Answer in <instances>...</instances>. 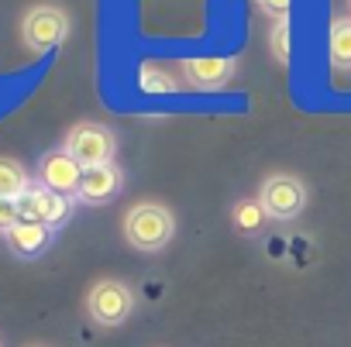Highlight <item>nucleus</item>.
Listing matches in <instances>:
<instances>
[{
	"label": "nucleus",
	"instance_id": "f257e3e1",
	"mask_svg": "<svg viewBox=\"0 0 351 347\" xmlns=\"http://www.w3.org/2000/svg\"><path fill=\"white\" fill-rule=\"evenodd\" d=\"M176 237V214L165 203L145 200L124 214V241L138 251H162Z\"/></svg>",
	"mask_w": 351,
	"mask_h": 347
},
{
	"label": "nucleus",
	"instance_id": "f03ea898",
	"mask_svg": "<svg viewBox=\"0 0 351 347\" xmlns=\"http://www.w3.org/2000/svg\"><path fill=\"white\" fill-rule=\"evenodd\" d=\"M258 203L265 207L269 220H296L306 207V186L293 172H272L258 190Z\"/></svg>",
	"mask_w": 351,
	"mask_h": 347
},
{
	"label": "nucleus",
	"instance_id": "7ed1b4c3",
	"mask_svg": "<svg viewBox=\"0 0 351 347\" xmlns=\"http://www.w3.org/2000/svg\"><path fill=\"white\" fill-rule=\"evenodd\" d=\"M86 313L100 326H121L134 313V292L121 279H100L86 292Z\"/></svg>",
	"mask_w": 351,
	"mask_h": 347
},
{
	"label": "nucleus",
	"instance_id": "20e7f679",
	"mask_svg": "<svg viewBox=\"0 0 351 347\" xmlns=\"http://www.w3.org/2000/svg\"><path fill=\"white\" fill-rule=\"evenodd\" d=\"M62 148H66L83 168H93V165H110V162H114L117 141H114V131H110V127L93 124V120H80L76 127H69Z\"/></svg>",
	"mask_w": 351,
	"mask_h": 347
},
{
	"label": "nucleus",
	"instance_id": "39448f33",
	"mask_svg": "<svg viewBox=\"0 0 351 347\" xmlns=\"http://www.w3.org/2000/svg\"><path fill=\"white\" fill-rule=\"evenodd\" d=\"M21 35H25V45L32 52H52L66 42L69 35V18L62 8H52V4H42V8H32L21 21Z\"/></svg>",
	"mask_w": 351,
	"mask_h": 347
},
{
	"label": "nucleus",
	"instance_id": "423d86ee",
	"mask_svg": "<svg viewBox=\"0 0 351 347\" xmlns=\"http://www.w3.org/2000/svg\"><path fill=\"white\" fill-rule=\"evenodd\" d=\"M80 183H83V165L66 148H56V151L42 155V162H38V186H45L52 193H62V196H76Z\"/></svg>",
	"mask_w": 351,
	"mask_h": 347
},
{
	"label": "nucleus",
	"instance_id": "0eeeda50",
	"mask_svg": "<svg viewBox=\"0 0 351 347\" xmlns=\"http://www.w3.org/2000/svg\"><path fill=\"white\" fill-rule=\"evenodd\" d=\"M21 207V220H38L45 227H62L73 214V200L62 196V193H52L45 186H28V193L18 200Z\"/></svg>",
	"mask_w": 351,
	"mask_h": 347
},
{
	"label": "nucleus",
	"instance_id": "6e6552de",
	"mask_svg": "<svg viewBox=\"0 0 351 347\" xmlns=\"http://www.w3.org/2000/svg\"><path fill=\"white\" fill-rule=\"evenodd\" d=\"M124 186V172L110 162V165H93V168H83V183H80V200L90 203V207H100V203H110Z\"/></svg>",
	"mask_w": 351,
	"mask_h": 347
},
{
	"label": "nucleus",
	"instance_id": "1a4fd4ad",
	"mask_svg": "<svg viewBox=\"0 0 351 347\" xmlns=\"http://www.w3.org/2000/svg\"><path fill=\"white\" fill-rule=\"evenodd\" d=\"M183 76L197 90H217V86H224L234 76V59H217V55L190 59V62H183Z\"/></svg>",
	"mask_w": 351,
	"mask_h": 347
},
{
	"label": "nucleus",
	"instance_id": "9d476101",
	"mask_svg": "<svg viewBox=\"0 0 351 347\" xmlns=\"http://www.w3.org/2000/svg\"><path fill=\"white\" fill-rule=\"evenodd\" d=\"M4 237H8V248H11L14 255H21V258H35V255H42V251L49 248V241H52V227H45V224H38V220H18Z\"/></svg>",
	"mask_w": 351,
	"mask_h": 347
},
{
	"label": "nucleus",
	"instance_id": "9b49d317",
	"mask_svg": "<svg viewBox=\"0 0 351 347\" xmlns=\"http://www.w3.org/2000/svg\"><path fill=\"white\" fill-rule=\"evenodd\" d=\"M231 224H234V231L238 234H248V237H255V234H262L265 231V224H269V214H265V207L258 203V196L255 200H238L234 207H231Z\"/></svg>",
	"mask_w": 351,
	"mask_h": 347
},
{
	"label": "nucleus",
	"instance_id": "f8f14e48",
	"mask_svg": "<svg viewBox=\"0 0 351 347\" xmlns=\"http://www.w3.org/2000/svg\"><path fill=\"white\" fill-rule=\"evenodd\" d=\"M327 55L334 69H351V18H334L327 31Z\"/></svg>",
	"mask_w": 351,
	"mask_h": 347
},
{
	"label": "nucleus",
	"instance_id": "ddd939ff",
	"mask_svg": "<svg viewBox=\"0 0 351 347\" xmlns=\"http://www.w3.org/2000/svg\"><path fill=\"white\" fill-rule=\"evenodd\" d=\"M32 186V176L28 168L14 158H4L0 155V200H21Z\"/></svg>",
	"mask_w": 351,
	"mask_h": 347
},
{
	"label": "nucleus",
	"instance_id": "4468645a",
	"mask_svg": "<svg viewBox=\"0 0 351 347\" xmlns=\"http://www.w3.org/2000/svg\"><path fill=\"white\" fill-rule=\"evenodd\" d=\"M289 18H279L276 25H272V35H269V49H272V59L279 62V66H289V59H293V38H289Z\"/></svg>",
	"mask_w": 351,
	"mask_h": 347
},
{
	"label": "nucleus",
	"instance_id": "2eb2a0df",
	"mask_svg": "<svg viewBox=\"0 0 351 347\" xmlns=\"http://www.w3.org/2000/svg\"><path fill=\"white\" fill-rule=\"evenodd\" d=\"M18 220H21V207H18V200H0V234H8Z\"/></svg>",
	"mask_w": 351,
	"mask_h": 347
},
{
	"label": "nucleus",
	"instance_id": "dca6fc26",
	"mask_svg": "<svg viewBox=\"0 0 351 347\" xmlns=\"http://www.w3.org/2000/svg\"><path fill=\"white\" fill-rule=\"evenodd\" d=\"M258 4H262V11H269L276 21H279V18H289V0H258Z\"/></svg>",
	"mask_w": 351,
	"mask_h": 347
}]
</instances>
